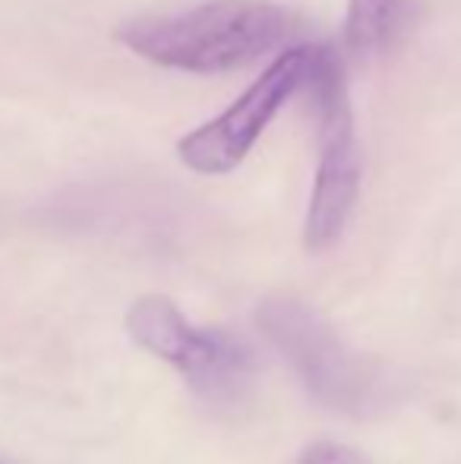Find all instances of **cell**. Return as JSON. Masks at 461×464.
I'll return each mask as SVG.
<instances>
[{"label": "cell", "instance_id": "6da1fadb", "mask_svg": "<svg viewBox=\"0 0 461 464\" xmlns=\"http://www.w3.org/2000/svg\"><path fill=\"white\" fill-rule=\"evenodd\" d=\"M297 32L284 6L265 0H216L174 16L127 23L117 38L142 61L184 73H228L282 48Z\"/></svg>", "mask_w": 461, "mask_h": 464}, {"label": "cell", "instance_id": "7a4b0ae2", "mask_svg": "<svg viewBox=\"0 0 461 464\" xmlns=\"http://www.w3.org/2000/svg\"><path fill=\"white\" fill-rule=\"evenodd\" d=\"M303 86L310 89L316 127H320V168H316L313 196L303 221V244L310 250H326L345 231L363 178V155L357 146L354 117H351L345 61L339 57V51L329 44L313 48Z\"/></svg>", "mask_w": 461, "mask_h": 464}, {"label": "cell", "instance_id": "3957f363", "mask_svg": "<svg viewBox=\"0 0 461 464\" xmlns=\"http://www.w3.org/2000/svg\"><path fill=\"white\" fill-rule=\"evenodd\" d=\"M259 329L322 404L345 414H367L379 398L376 370L348 351L332 325L303 300L269 297L259 306Z\"/></svg>", "mask_w": 461, "mask_h": 464}, {"label": "cell", "instance_id": "277c9868", "mask_svg": "<svg viewBox=\"0 0 461 464\" xmlns=\"http://www.w3.org/2000/svg\"><path fill=\"white\" fill-rule=\"evenodd\" d=\"M127 332L139 348L174 363L206 401H234L253 382V354L218 329H197L168 297L149 294L127 313Z\"/></svg>", "mask_w": 461, "mask_h": 464}, {"label": "cell", "instance_id": "5b68a950", "mask_svg": "<svg viewBox=\"0 0 461 464\" xmlns=\"http://www.w3.org/2000/svg\"><path fill=\"white\" fill-rule=\"evenodd\" d=\"M310 57L313 48L301 44V48H288L269 63L263 76L246 89L228 111L212 117L209 123L197 127L178 142V155L190 171L197 174H228L240 161L250 155L263 130L272 123V117L288 104V98L303 89L310 70Z\"/></svg>", "mask_w": 461, "mask_h": 464}, {"label": "cell", "instance_id": "8992f818", "mask_svg": "<svg viewBox=\"0 0 461 464\" xmlns=\"http://www.w3.org/2000/svg\"><path fill=\"white\" fill-rule=\"evenodd\" d=\"M408 19V0H348L345 51L373 57L395 42Z\"/></svg>", "mask_w": 461, "mask_h": 464}, {"label": "cell", "instance_id": "52a82bcc", "mask_svg": "<svg viewBox=\"0 0 461 464\" xmlns=\"http://www.w3.org/2000/svg\"><path fill=\"white\" fill-rule=\"evenodd\" d=\"M297 464H370V459L339 442H316L297 459Z\"/></svg>", "mask_w": 461, "mask_h": 464}]
</instances>
